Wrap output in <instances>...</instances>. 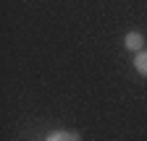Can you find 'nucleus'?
<instances>
[{
	"mask_svg": "<svg viewBox=\"0 0 147 141\" xmlns=\"http://www.w3.org/2000/svg\"><path fill=\"white\" fill-rule=\"evenodd\" d=\"M123 45H126V50H134V52H142V47H144V37L139 31H129L126 37H123Z\"/></svg>",
	"mask_w": 147,
	"mask_h": 141,
	"instance_id": "1",
	"label": "nucleus"
},
{
	"mask_svg": "<svg viewBox=\"0 0 147 141\" xmlns=\"http://www.w3.org/2000/svg\"><path fill=\"white\" fill-rule=\"evenodd\" d=\"M45 141H79V136L71 133V131H55V133H50Z\"/></svg>",
	"mask_w": 147,
	"mask_h": 141,
	"instance_id": "2",
	"label": "nucleus"
},
{
	"mask_svg": "<svg viewBox=\"0 0 147 141\" xmlns=\"http://www.w3.org/2000/svg\"><path fill=\"white\" fill-rule=\"evenodd\" d=\"M134 68L139 70L142 76H147V50L137 52V58H134Z\"/></svg>",
	"mask_w": 147,
	"mask_h": 141,
	"instance_id": "3",
	"label": "nucleus"
}]
</instances>
